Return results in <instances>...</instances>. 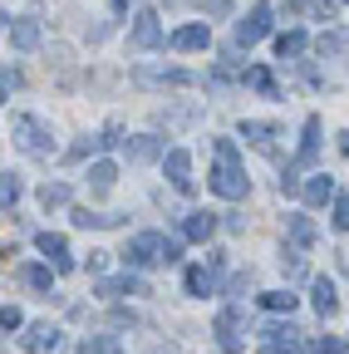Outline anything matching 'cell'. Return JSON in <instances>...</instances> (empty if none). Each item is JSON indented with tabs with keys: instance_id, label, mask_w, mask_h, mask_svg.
I'll list each match as a JSON object with an SVG mask.
<instances>
[{
	"instance_id": "1",
	"label": "cell",
	"mask_w": 349,
	"mask_h": 354,
	"mask_svg": "<svg viewBox=\"0 0 349 354\" xmlns=\"http://www.w3.org/2000/svg\"><path fill=\"white\" fill-rule=\"evenodd\" d=\"M211 153H216V167H211V177H207L211 192L227 197V202H241L251 183H246V167H241V158H236V143H232V138H216Z\"/></svg>"
},
{
	"instance_id": "2",
	"label": "cell",
	"mask_w": 349,
	"mask_h": 354,
	"mask_svg": "<svg viewBox=\"0 0 349 354\" xmlns=\"http://www.w3.org/2000/svg\"><path fill=\"white\" fill-rule=\"evenodd\" d=\"M178 256H182V246L172 236H162V232H138L133 241H128V251H123L128 266H162V261L172 266Z\"/></svg>"
},
{
	"instance_id": "3",
	"label": "cell",
	"mask_w": 349,
	"mask_h": 354,
	"mask_svg": "<svg viewBox=\"0 0 349 354\" xmlns=\"http://www.w3.org/2000/svg\"><path fill=\"white\" fill-rule=\"evenodd\" d=\"M10 138H15V148L30 153V158H55L50 128L39 123V118H30V113H15V118H10Z\"/></svg>"
},
{
	"instance_id": "4",
	"label": "cell",
	"mask_w": 349,
	"mask_h": 354,
	"mask_svg": "<svg viewBox=\"0 0 349 354\" xmlns=\"http://www.w3.org/2000/svg\"><path fill=\"white\" fill-rule=\"evenodd\" d=\"M315 153H320V118L310 113V118H305V138H300V153H295V162H285V177H281V187H285V192H300V172L315 162Z\"/></svg>"
},
{
	"instance_id": "5",
	"label": "cell",
	"mask_w": 349,
	"mask_h": 354,
	"mask_svg": "<svg viewBox=\"0 0 349 354\" xmlns=\"http://www.w3.org/2000/svg\"><path fill=\"white\" fill-rule=\"evenodd\" d=\"M271 30V6H256V10H246L241 20H236V30H232V44L236 50H251V44Z\"/></svg>"
},
{
	"instance_id": "6",
	"label": "cell",
	"mask_w": 349,
	"mask_h": 354,
	"mask_svg": "<svg viewBox=\"0 0 349 354\" xmlns=\"http://www.w3.org/2000/svg\"><path fill=\"white\" fill-rule=\"evenodd\" d=\"M128 44H133V50H158V44H167V35H162V25H158V10H148V6L138 10Z\"/></svg>"
},
{
	"instance_id": "7",
	"label": "cell",
	"mask_w": 349,
	"mask_h": 354,
	"mask_svg": "<svg viewBox=\"0 0 349 354\" xmlns=\"http://www.w3.org/2000/svg\"><path fill=\"white\" fill-rule=\"evenodd\" d=\"M162 172H167V183L178 187L182 197H192V153H187V148H172V153L162 158Z\"/></svg>"
},
{
	"instance_id": "8",
	"label": "cell",
	"mask_w": 349,
	"mask_h": 354,
	"mask_svg": "<svg viewBox=\"0 0 349 354\" xmlns=\"http://www.w3.org/2000/svg\"><path fill=\"white\" fill-rule=\"evenodd\" d=\"M216 276H222V256L211 251L207 266H192V271H187V295H211L216 290Z\"/></svg>"
},
{
	"instance_id": "9",
	"label": "cell",
	"mask_w": 349,
	"mask_h": 354,
	"mask_svg": "<svg viewBox=\"0 0 349 354\" xmlns=\"http://www.w3.org/2000/svg\"><path fill=\"white\" fill-rule=\"evenodd\" d=\"M211 330H216V344H222L227 354H241V320H236V305H232V310H222Z\"/></svg>"
},
{
	"instance_id": "10",
	"label": "cell",
	"mask_w": 349,
	"mask_h": 354,
	"mask_svg": "<svg viewBox=\"0 0 349 354\" xmlns=\"http://www.w3.org/2000/svg\"><path fill=\"white\" fill-rule=\"evenodd\" d=\"M6 35H10L15 50H35V44H39V20L35 15H20V20L6 15Z\"/></svg>"
},
{
	"instance_id": "11",
	"label": "cell",
	"mask_w": 349,
	"mask_h": 354,
	"mask_svg": "<svg viewBox=\"0 0 349 354\" xmlns=\"http://www.w3.org/2000/svg\"><path fill=\"white\" fill-rule=\"evenodd\" d=\"M241 138H246V143H256L261 153H276L281 128H276V123H261V118H246V123H241Z\"/></svg>"
},
{
	"instance_id": "12",
	"label": "cell",
	"mask_w": 349,
	"mask_h": 354,
	"mask_svg": "<svg viewBox=\"0 0 349 354\" xmlns=\"http://www.w3.org/2000/svg\"><path fill=\"white\" fill-rule=\"evenodd\" d=\"M59 344H64V335L55 325H30V335H25V349L30 354H59Z\"/></svg>"
},
{
	"instance_id": "13",
	"label": "cell",
	"mask_w": 349,
	"mask_h": 354,
	"mask_svg": "<svg viewBox=\"0 0 349 354\" xmlns=\"http://www.w3.org/2000/svg\"><path fill=\"white\" fill-rule=\"evenodd\" d=\"M143 88H167V84H197V74H187V69H138L133 74Z\"/></svg>"
},
{
	"instance_id": "14",
	"label": "cell",
	"mask_w": 349,
	"mask_h": 354,
	"mask_svg": "<svg viewBox=\"0 0 349 354\" xmlns=\"http://www.w3.org/2000/svg\"><path fill=\"white\" fill-rule=\"evenodd\" d=\"M74 227L79 232H109V227H123V212H89V207H74Z\"/></svg>"
},
{
	"instance_id": "15",
	"label": "cell",
	"mask_w": 349,
	"mask_h": 354,
	"mask_svg": "<svg viewBox=\"0 0 349 354\" xmlns=\"http://www.w3.org/2000/svg\"><path fill=\"white\" fill-rule=\"evenodd\" d=\"M300 197L310 202V207H325V202H334V197H339V192H334V177H330V172H315L310 183L300 187Z\"/></svg>"
},
{
	"instance_id": "16",
	"label": "cell",
	"mask_w": 349,
	"mask_h": 354,
	"mask_svg": "<svg viewBox=\"0 0 349 354\" xmlns=\"http://www.w3.org/2000/svg\"><path fill=\"white\" fill-rule=\"evenodd\" d=\"M211 232H216V212H187L182 216V236L187 241H211Z\"/></svg>"
},
{
	"instance_id": "17",
	"label": "cell",
	"mask_w": 349,
	"mask_h": 354,
	"mask_svg": "<svg viewBox=\"0 0 349 354\" xmlns=\"http://www.w3.org/2000/svg\"><path fill=\"white\" fill-rule=\"evenodd\" d=\"M35 246L45 251V256L59 266V271H74V261H69V246H64V236H59V232H39V236H35Z\"/></svg>"
},
{
	"instance_id": "18",
	"label": "cell",
	"mask_w": 349,
	"mask_h": 354,
	"mask_svg": "<svg viewBox=\"0 0 349 354\" xmlns=\"http://www.w3.org/2000/svg\"><path fill=\"white\" fill-rule=\"evenodd\" d=\"M99 295H104V300H118V295H143V281H138L133 271H123V276L99 281Z\"/></svg>"
},
{
	"instance_id": "19",
	"label": "cell",
	"mask_w": 349,
	"mask_h": 354,
	"mask_svg": "<svg viewBox=\"0 0 349 354\" xmlns=\"http://www.w3.org/2000/svg\"><path fill=\"white\" fill-rule=\"evenodd\" d=\"M172 50H207V44H211V30L207 25H182V30H172Z\"/></svg>"
},
{
	"instance_id": "20",
	"label": "cell",
	"mask_w": 349,
	"mask_h": 354,
	"mask_svg": "<svg viewBox=\"0 0 349 354\" xmlns=\"http://www.w3.org/2000/svg\"><path fill=\"white\" fill-rule=\"evenodd\" d=\"M109 143H118V128L99 133V138H79V143H74L64 158H69V162H84V158H94V153H99V148H109Z\"/></svg>"
},
{
	"instance_id": "21",
	"label": "cell",
	"mask_w": 349,
	"mask_h": 354,
	"mask_svg": "<svg viewBox=\"0 0 349 354\" xmlns=\"http://www.w3.org/2000/svg\"><path fill=\"white\" fill-rule=\"evenodd\" d=\"M128 158H133V162H158V158H167V148H162V138L143 133V138H133V143H128Z\"/></svg>"
},
{
	"instance_id": "22",
	"label": "cell",
	"mask_w": 349,
	"mask_h": 354,
	"mask_svg": "<svg viewBox=\"0 0 349 354\" xmlns=\"http://www.w3.org/2000/svg\"><path fill=\"white\" fill-rule=\"evenodd\" d=\"M285 232H290V246H295V251L315 246V221H310V216H290V221H285Z\"/></svg>"
},
{
	"instance_id": "23",
	"label": "cell",
	"mask_w": 349,
	"mask_h": 354,
	"mask_svg": "<svg viewBox=\"0 0 349 354\" xmlns=\"http://www.w3.org/2000/svg\"><path fill=\"white\" fill-rule=\"evenodd\" d=\"M310 300H315V310H320V320H330L334 315V310H339V300H334V286L320 276L315 286H310Z\"/></svg>"
},
{
	"instance_id": "24",
	"label": "cell",
	"mask_w": 349,
	"mask_h": 354,
	"mask_svg": "<svg viewBox=\"0 0 349 354\" xmlns=\"http://www.w3.org/2000/svg\"><path fill=\"white\" fill-rule=\"evenodd\" d=\"M246 84L256 88V94H266V99H276V74H271L266 64H256V69H246Z\"/></svg>"
},
{
	"instance_id": "25",
	"label": "cell",
	"mask_w": 349,
	"mask_h": 354,
	"mask_svg": "<svg viewBox=\"0 0 349 354\" xmlns=\"http://www.w3.org/2000/svg\"><path fill=\"white\" fill-rule=\"evenodd\" d=\"M305 50V30H285V35H276V55L281 59H295Z\"/></svg>"
},
{
	"instance_id": "26",
	"label": "cell",
	"mask_w": 349,
	"mask_h": 354,
	"mask_svg": "<svg viewBox=\"0 0 349 354\" xmlns=\"http://www.w3.org/2000/svg\"><path fill=\"white\" fill-rule=\"evenodd\" d=\"M89 183H94V192H109V187L118 183V167H113V162H94V167H89Z\"/></svg>"
},
{
	"instance_id": "27",
	"label": "cell",
	"mask_w": 349,
	"mask_h": 354,
	"mask_svg": "<svg viewBox=\"0 0 349 354\" xmlns=\"http://www.w3.org/2000/svg\"><path fill=\"white\" fill-rule=\"evenodd\" d=\"M20 281H25L30 290H50V286H55V276H50V266H25V271H20Z\"/></svg>"
},
{
	"instance_id": "28",
	"label": "cell",
	"mask_w": 349,
	"mask_h": 354,
	"mask_svg": "<svg viewBox=\"0 0 349 354\" xmlns=\"http://www.w3.org/2000/svg\"><path fill=\"white\" fill-rule=\"evenodd\" d=\"M261 305H266L271 315H290V310H295V295H290V290H271V295H261Z\"/></svg>"
},
{
	"instance_id": "29",
	"label": "cell",
	"mask_w": 349,
	"mask_h": 354,
	"mask_svg": "<svg viewBox=\"0 0 349 354\" xmlns=\"http://www.w3.org/2000/svg\"><path fill=\"white\" fill-rule=\"evenodd\" d=\"M15 202H20V177H15V172H6V177H0V207L10 212Z\"/></svg>"
},
{
	"instance_id": "30",
	"label": "cell",
	"mask_w": 349,
	"mask_h": 354,
	"mask_svg": "<svg viewBox=\"0 0 349 354\" xmlns=\"http://www.w3.org/2000/svg\"><path fill=\"white\" fill-rule=\"evenodd\" d=\"M79 354H123V349H118V339H113V335H94V339H84V349H79Z\"/></svg>"
},
{
	"instance_id": "31",
	"label": "cell",
	"mask_w": 349,
	"mask_h": 354,
	"mask_svg": "<svg viewBox=\"0 0 349 354\" xmlns=\"http://www.w3.org/2000/svg\"><path fill=\"white\" fill-rule=\"evenodd\" d=\"M39 202H45V207H64V202H69V183H45Z\"/></svg>"
},
{
	"instance_id": "32",
	"label": "cell",
	"mask_w": 349,
	"mask_h": 354,
	"mask_svg": "<svg viewBox=\"0 0 349 354\" xmlns=\"http://www.w3.org/2000/svg\"><path fill=\"white\" fill-rule=\"evenodd\" d=\"M266 354H305L300 349V335H285V339H271V344H261Z\"/></svg>"
},
{
	"instance_id": "33",
	"label": "cell",
	"mask_w": 349,
	"mask_h": 354,
	"mask_svg": "<svg viewBox=\"0 0 349 354\" xmlns=\"http://www.w3.org/2000/svg\"><path fill=\"white\" fill-rule=\"evenodd\" d=\"M330 221H334V232H349V192L334 197V216Z\"/></svg>"
},
{
	"instance_id": "34",
	"label": "cell",
	"mask_w": 349,
	"mask_h": 354,
	"mask_svg": "<svg viewBox=\"0 0 349 354\" xmlns=\"http://www.w3.org/2000/svg\"><path fill=\"white\" fill-rule=\"evenodd\" d=\"M310 354H344V339H339V335H320V339L310 344Z\"/></svg>"
},
{
	"instance_id": "35",
	"label": "cell",
	"mask_w": 349,
	"mask_h": 354,
	"mask_svg": "<svg viewBox=\"0 0 349 354\" xmlns=\"http://www.w3.org/2000/svg\"><path fill=\"white\" fill-rule=\"evenodd\" d=\"M315 50H320V55H339V50H344V35H320Z\"/></svg>"
},
{
	"instance_id": "36",
	"label": "cell",
	"mask_w": 349,
	"mask_h": 354,
	"mask_svg": "<svg viewBox=\"0 0 349 354\" xmlns=\"http://www.w3.org/2000/svg\"><path fill=\"white\" fill-rule=\"evenodd\" d=\"M0 325H6V335H10V330H20V325H25V315H20L15 305H6V310H0Z\"/></svg>"
},
{
	"instance_id": "37",
	"label": "cell",
	"mask_w": 349,
	"mask_h": 354,
	"mask_svg": "<svg viewBox=\"0 0 349 354\" xmlns=\"http://www.w3.org/2000/svg\"><path fill=\"white\" fill-rule=\"evenodd\" d=\"M246 290H251V271H246V276H232V300H241Z\"/></svg>"
},
{
	"instance_id": "38",
	"label": "cell",
	"mask_w": 349,
	"mask_h": 354,
	"mask_svg": "<svg viewBox=\"0 0 349 354\" xmlns=\"http://www.w3.org/2000/svg\"><path fill=\"white\" fill-rule=\"evenodd\" d=\"M310 10H315L320 20H330V15H334V0H310Z\"/></svg>"
},
{
	"instance_id": "39",
	"label": "cell",
	"mask_w": 349,
	"mask_h": 354,
	"mask_svg": "<svg viewBox=\"0 0 349 354\" xmlns=\"http://www.w3.org/2000/svg\"><path fill=\"white\" fill-rule=\"evenodd\" d=\"M0 88H6V99H10V88H20V74H15V69H6V79H0Z\"/></svg>"
},
{
	"instance_id": "40",
	"label": "cell",
	"mask_w": 349,
	"mask_h": 354,
	"mask_svg": "<svg viewBox=\"0 0 349 354\" xmlns=\"http://www.w3.org/2000/svg\"><path fill=\"white\" fill-rule=\"evenodd\" d=\"M109 266V251H89V271H104Z\"/></svg>"
},
{
	"instance_id": "41",
	"label": "cell",
	"mask_w": 349,
	"mask_h": 354,
	"mask_svg": "<svg viewBox=\"0 0 349 354\" xmlns=\"http://www.w3.org/2000/svg\"><path fill=\"white\" fill-rule=\"evenodd\" d=\"M339 153H344V158H349V133H339Z\"/></svg>"
},
{
	"instance_id": "42",
	"label": "cell",
	"mask_w": 349,
	"mask_h": 354,
	"mask_svg": "<svg viewBox=\"0 0 349 354\" xmlns=\"http://www.w3.org/2000/svg\"><path fill=\"white\" fill-rule=\"evenodd\" d=\"M109 6H113V10H118V15H123V10H128V0H109Z\"/></svg>"
},
{
	"instance_id": "43",
	"label": "cell",
	"mask_w": 349,
	"mask_h": 354,
	"mask_svg": "<svg viewBox=\"0 0 349 354\" xmlns=\"http://www.w3.org/2000/svg\"><path fill=\"white\" fill-rule=\"evenodd\" d=\"M344 6H349V0H344Z\"/></svg>"
}]
</instances>
